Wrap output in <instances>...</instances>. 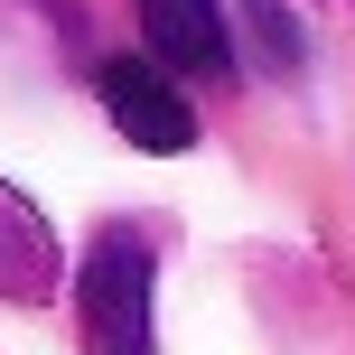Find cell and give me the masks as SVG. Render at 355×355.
<instances>
[{
	"label": "cell",
	"instance_id": "cell-2",
	"mask_svg": "<svg viewBox=\"0 0 355 355\" xmlns=\"http://www.w3.org/2000/svg\"><path fill=\"white\" fill-rule=\"evenodd\" d=\"M94 94H103L112 131H122L131 150H159V159H168V150L196 141V103H187V85H178V75H159L150 56H103Z\"/></svg>",
	"mask_w": 355,
	"mask_h": 355
},
{
	"label": "cell",
	"instance_id": "cell-5",
	"mask_svg": "<svg viewBox=\"0 0 355 355\" xmlns=\"http://www.w3.org/2000/svg\"><path fill=\"white\" fill-rule=\"evenodd\" d=\"M243 10H252V28H262V47L281 56V66H300V28H290V19L271 10V0H243Z\"/></svg>",
	"mask_w": 355,
	"mask_h": 355
},
{
	"label": "cell",
	"instance_id": "cell-4",
	"mask_svg": "<svg viewBox=\"0 0 355 355\" xmlns=\"http://www.w3.org/2000/svg\"><path fill=\"white\" fill-rule=\"evenodd\" d=\"M0 300H56V234L10 178H0Z\"/></svg>",
	"mask_w": 355,
	"mask_h": 355
},
{
	"label": "cell",
	"instance_id": "cell-3",
	"mask_svg": "<svg viewBox=\"0 0 355 355\" xmlns=\"http://www.w3.org/2000/svg\"><path fill=\"white\" fill-rule=\"evenodd\" d=\"M150 37V66L178 85H225L234 75V37H225V0H131Z\"/></svg>",
	"mask_w": 355,
	"mask_h": 355
},
{
	"label": "cell",
	"instance_id": "cell-1",
	"mask_svg": "<svg viewBox=\"0 0 355 355\" xmlns=\"http://www.w3.org/2000/svg\"><path fill=\"white\" fill-rule=\"evenodd\" d=\"M75 327H85V355H150V243L131 225L94 234L75 271Z\"/></svg>",
	"mask_w": 355,
	"mask_h": 355
}]
</instances>
